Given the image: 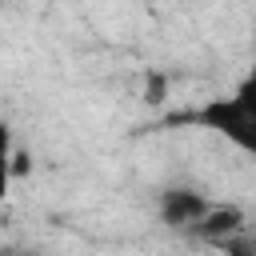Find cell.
Instances as JSON below:
<instances>
[{"mask_svg":"<svg viewBox=\"0 0 256 256\" xmlns=\"http://www.w3.org/2000/svg\"><path fill=\"white\" fill-rule=\"evenodd\" d=\"M204 120H208L216 132H224L236 148H244V152L256 156V76H248L232 96L216 100V104L204 112Z\"/></svg>","mask_w":256,"mask_h":256,"instance_id":"1","label":"cell"},{"mask_svg":"<svg viewBox=\"0 0 256 256\" xmlns=\"http://www.w3.org/2000/svg\"><path fill=\"white\" fill-rule=\"evenodd\" d=\"M208 208H212V200L204 196V192H196V188H164L160 192V200H156V216H160V224L168 228V232H176V236H188L192 240V232L200 228V220L208 216Z\"/></svg>","mask_w":256,"mask_h":256,"instance_id":"2","label":"cell"},{"mask_svg":"<svg viewBox=\"0 0 256 256\" xmlns=\"http://www.w3.org/2000/svg\"><path fill=\"white\" fill-rule=\"evenodd\" d=\"M244 232H252V228H248V216H244L236 204H212L208 216L200 220V228L192 232V240L212 244V248H224V244H232V240L244 236Z\"/></svg>","mask_w":256,"mask_h":256,"instance_id":"3","label":"cell"},{"mask_svg":"<svg viewBox=\"0 0 256 256\" xmlns=\"http://www.w3.org/2000/svg\"><path fill=\"white\" fill-rule=\"evenodd\" d=\"M8 256H16V252H8Z\"/></svg>","mask_w":256,"mask_h":256,"instance_id":"4","label":"cell"},{"mask_svg":"<svg viewBox=\"0 0 256 256\" xmlns=\"http://www.w3.org/2000/svg\"><path fill=\"white\" fill-rule=\"evenodd\" d=\"M252 236H256V232H252Z\"/></svg>","mask_w":256,"mask_h":256,"instance_id":"5","label":"cell"}]
</instances>
